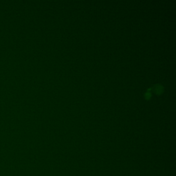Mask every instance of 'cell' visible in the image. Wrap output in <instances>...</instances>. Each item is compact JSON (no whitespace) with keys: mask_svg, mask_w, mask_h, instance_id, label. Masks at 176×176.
Instances as JSON below:
<instances>
[{"mask_svg":"<svg viewBox=\"0 0 176 176\" xmlns=\"http://www.w3.org/2000/svg\"><path fill=\"white\" fill-rule=\"evenodd\" d=\"M164 88L163 86H161V85L157 84L155 87H153V91L155 93H156L158 95H160L162 93H163Z\"/></svg>","mask_w":176,"mask_h":176,"instance_id":"obj_1","label":"cell"},{"mask_svg":"<svg viewBox=\"0 0 176 176\" xmlns=\"http://www.w3.org/2000/svg\"><path fill=\"white\" fill-rule=\"evenodd\" d=\"M145 97H146V99H149L150 97H151V93L150 92V91H147L145 94Z\"/></svg>","mask_w":176,"mask_h":176,"instance_id":"obj_2","label":"cell"}]
</instances>
